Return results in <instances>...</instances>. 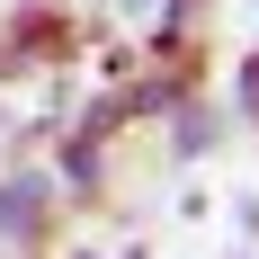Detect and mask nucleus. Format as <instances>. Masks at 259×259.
Here are the masks:
<instances>
[{
  "label": "nucleus",
  "instance_id": "nucleus-1",
  "mask_svg": "<svg viewBox=\"0 0 259 259\" xmlns=\"http://www.w3.org/2000/svg\"><path fill=\"white\" fill-rule=\"evenodd\" d=\"M72 54H80V18L63 0H27L0 27V72H36V63H72Z\"/></svg>",
  "mask_w": 259,
  "mask_h": 259
},
{
  "label": "nucleus",
  "instance_id": "nucleus-2",
  "mask_svg": "<svg viewBox=\"0 0 259 259\" xmlns=\"http://www.w3.org/2000/svg\"><path fill=\"white\" fill-rule=\"evenodd\" d=\"M45 224H54V179L45 170H9V179H0V241H9V250H36Z\"/></svg>",
  "mask_w": 259,
  "mask_h": 259
},
{
  "label": "nucleus",
  "instance_id": "nucleus-3",
  "mask_svg": "<svg viewBox=\"0 0 259 259\" xmlns=\"http://www.w3.org/2000/svg\"><path fill=\"white\" fill-rule=\"evenodd\" d=\"M99 188H107L99 143H90V134H72V143H63V188H54V197H63V206H99Z\"/></svg>",
  "mask_w": 259,
  "mask_h": 259
},
{
  "label": "nucleus",
  "instance_id": "nucleus-4",
  "mask_svg": "<svg viewBox=\"0 0 259 259\" xmlns=\"http://www.w3.org/2000/svg\"><path fill=\"white\" fill-rule=\"evenodd\" d=\"M233 90H241V116H259V54H241V72H233Z\"/></svg>",
  "mask_w": 259,
  "mask_h": 259
},
{
  "label": "nucleus",
  "instance_id": "nucleus-5",
  "mask_svg": "<svg viewBox=\"0 0 259 259\" xmlns=\"http://www.w3.org/2000/svg\"><path fill=\"white\" fill-rule=\"evenodd\" d=\"M125 9H161V0H125Z\"/></svg>",
  "mask_w": 259,
  "mask_h": 259
},
{
  "label": "nucleus",
  "instance_id": "nucleus-6",
  "mask_svg": "<svg viewBox=\"0 0 259 259\" xmlns=\"http://www.w3.org/2000/svg\"><path fill=\"white\" fill-rule=\"evenodd\" d=\"M72 259H99V250H72Z\"/></svg>",
  "mask_w": 259,
  "mask_h": 259
}]
</instances>
